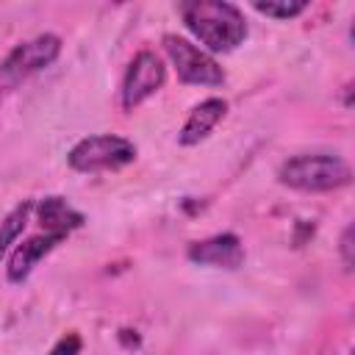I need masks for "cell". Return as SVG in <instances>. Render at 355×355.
<instances>
[{
  "instance_id": "cell-10",
  "label": "cell",
  "mask_w": 355,
  "mask_h": 355,
  "mask_svg": "<svg viewBox=\"0 0 355 355\" xmlns=\"http://www.w3.org/2000/svg\"><path fill=\"white\" fill-rule=\"evenodd\" d=\"M36 216H39L42 233H55V236H64V239L83 225V214L78 208H72L64 197H55V194L39 200Z\"/></svg>"
},
{
  "instance_id": "cell-13",
  "label": "cell",
  "mask_w": 355,
  "mask_h": 355,
  "mask_svg": "<svg viewBox=\"0 0 355 355\" xmlns=\"http://www.w3.org/2000/svg\"><path fill=\"white\" fill-rule=\"evenodd\" d=\"M355 241H352V225H347L344 227V233H341V241H338V252H341V263H344V269L347 272H352V263H355Z\"/></svg>"
},
{
  "instance_id": "cell-1",
  "label": "cell",
  "mask_w": 355,
  "mask_h": 355,
  "mask_svg": "<svg viewBox=\"0 0 355 355\" xmlns=\"http://www.w3.org/2000/svg\"><path fill=\"white\" fill-rule=\"evenodd\" d=\"M183 25L211 53H233L247 39V19L227 0H183L178 3Z\"/></svg>"
},
{
  "instance_id": "cell-12",
  "label": "cell",
  "mask_w": 355,
  "mask_h": 355,
  "mask_svg": "<svg viewBox=\"0 0 355 355\" xmlns=\"http://www.w3.org/2000/svg\"><path fill=\"white\" fill-rule=\"evenodd\" d=\"M252 8L258 14L272 17V19H294V17H300L308 8V3L305 0H266V3L263 0H255Z\"/></svg>"
},
{
  "instance_id": "cell-9",
  "label": "cell",
  "mask_w": 355,
  "mask_h": 355,
  "mask_svg": "<svg viewBox=\"0 0 355 355\" xmlns=\"http://www.w3.org/2000/svg\"><path fill=\"white\" fill-rule=\"evenodd\" d=\"M225 111H227V103H225L222 97H208V100L197 103V105L191 108V114L186 116V122H183V128H180V133H178V141H180L183 147L200 144V141L222 122Z\"/></svg>"
},
{
  "instance_id": "cell-6",
  "label": "cell",
  "mask_w": 355,
  "mask_h": 355,
  "mask_svg": "<svg viewBox=\"0 0 355 355\" xmlns=\"http://www.w3.org/2000/svg\"><path fill=\"white\" fill-rule=\"evenodd\" d=\"M166 80V67L153 50H141L133 55V61L125 69L122 78V108L133 111L147 97H153Z\"/></svg>"
},
{
  "instance_id": "cell-2",
  "label": "cell",
  "mask_w": 355,
  "mask_h": 355,
  "mask_svg": "<svg viewBox=\"0 0 355 355\" xmlns=\"http://www.w3.org/2000/svg\"><path fill=\"white\" fill-rule=\"evenodd\" d=\"M277 180L297 191H336L352 180V169L338 155L302 153L280 164Z\"/></svg>"
},
{
  "instance_id": "cell-15",
  "label": "cell",
  "mask_w": 355,
  "mask_h": 355,
  "mask_svg": "<svg viewBox=\"0 0 355 355\" xmlns=\"http://www.w3.org/2000/svg\"><path fill=\"white\" fill-rule=\"evenodd\" d=\"M344 108H352V83L344 86Z\"/></svg>"
},
{
  "instance_id": "cell-7",
  "label": "cell",
  "mask_w": 355,
  "mask_h": 355,
  "mask_svg": "<svg viewBox=\"0 0 355 355\" xmlns=\"http://www.w3.org/2000/svg\"><path fill=\"white\" fill-rule=\"evenodd\" d=\"M191 263L216 266V269H239L244 263V244L236 233H216L211 239L194 241L186 250Z\"/></svg>"
},
{
  "instance_id": "cell-11",
  "label": "cell",
  "mask_w": 355,
  "mask_h": 355,
  "mask_svg": "<svg viewBox=\"0 0 355 355\" xmlns=\"http://www.w3.org/2000/svg\"><path fill=\"white\" fill-rule=\"evenodd\" d=\"M31 211H33V200H22V202H17V205L3 216V222H0V258L11 250V244H14V241L19 239V233L25 230Z\"/></svg>"
},
{
  "instance_id": "cell-8",
  "label": "cell",
  "mask_w": 355,
  "mask_h": 355,
  "mask_svg": "<svg viewBox=\"0 0 355 355\" xmlns=\"http://www.w3.org/2000/svg\"><path fill=\"white\" fill-rule=\"evenodd\" d=\"M64 241V236H55V233H39V236H31L25 239L8 258V266H6V275L11 283H25L33 272V266L47 255L53 252L58 244Z\"/></svg>"
},
{
  "instance_id": "cell-5",
  "label": "cell",
  "mask_w": 355,
  "mask_h": 355,
  "mask_svg": "<svg viewBox=\"0 0 355 355\" xmlns=\"http://www.w3.org/2000/svg\"><path fill=\"white\" fill-rule=\"evenodd\" d=\"M164 50L183 83L189 86H222L225 83V69L214 61V55H208L202 47L191 44L189 39L166 33Z\"/></svg>"
},
{
  "instance_id": "cell-4",
  "label": "cell",
  "mask_w": 355,
  "mask_h": 355,
  "mask_svg": "<svg viewBox=\"0 0 355 355\" xmlns=\"http://www.w3.org/2000/svg\"><path fill=\"white\" fill-rule=\"evenodd\" d=\"M61 55V39L55 33H39L22 44H17L0 61V86H14L44 67H50Z\"/></svg>"
},
{
  "instance_id": "cell-3",
  "label": "cell",
  "mask_w": 355,
  "mask_h": 355,
  "mask_svg": "<svg viewBox=\"0 0 355 355\" xmlns=\"http://www.w3.org/2000/svg\"><path fill=\"white\" fill-rule=\"evenodd\" d=\"M67 161L75 172H105V169H122L136 161V144L125 136L100 133L80 139L69 153Z\"/></svg>"
},
{
  "instance_id": "cell-14",
  "label": "cell",
  "mask_w": 355,
  "mask_h": 355,
  "mask_svg": "<svg viewBox=\"0 0 355 355\" xmlns=\"http://www.w3.org/2000/svg\"><path fill=\"white\" fill-rule=\"evenodd\" d=\"M80 347H83L80 336H78V333H67V336H61V338L55 341V347L50 349V355H78Z\"/></svg>"
}]
</instances>
